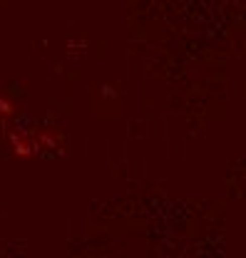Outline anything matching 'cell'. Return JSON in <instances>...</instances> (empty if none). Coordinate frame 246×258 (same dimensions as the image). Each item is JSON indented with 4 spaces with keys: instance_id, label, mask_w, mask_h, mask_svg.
<instances>
[{
    "instance_id": "obj_2",
    "label": "cell",
    "mask_w": 246,
    "mask_h": 258,
    "mask_svg": "<svg viewBox=\"0 0 246 258\" xmlns=\"http://www.w3.org/2000/svg\"><path fill=\"white\" fill-rule=\"evenodd\" d=\"M13 112H15L13 102H8V99H3V97H0V117H5V119H8Z\"/></svg>"
},
{
    "instance_id": "obj_1",
    "label": "cell",
    "mask_w": 246,
    "mask_h": 258,
    "mask_svg": "<svg viewBox=\"0 0 246 258\" xmlns=\"http://www.w3.org/2000/svg\"><path fill=\"white\" fill-rule=\"evenodd\" d=\"M10 147H13V152L18 154V157H30L32 152H37L35 149V137L30 134H25V132H15L13 137H10Z\"/></svg>"
}]
</instances>
